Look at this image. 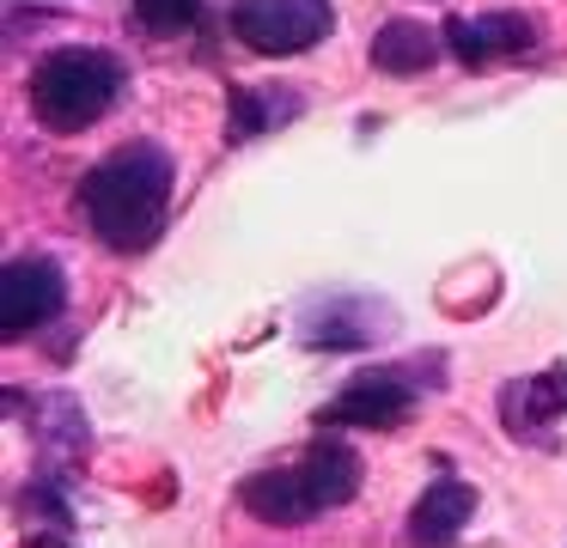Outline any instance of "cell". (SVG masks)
<instances>
[{
  "instance_id": "obj_1",
  "label": "cell",
  "mask_w": 567,
  "mask_h": 548,
  "mask_svg": "<svg viewBox=\"0 0 567 548\" xmlns=\"http://www.w3.org/2000/svg\"><path fill=\"white\" fill-rule=\"evenodd\" d=\"M177 165L159 141H128L80 177V214L111 250H147L172 214Z\"/></svg>"
},
{
  "instance_id": "obj_2",
  "label": "cell",
  "mask_w": 567,
  "mask_h": 548,
  "mask_svg": "<svg viewBox=\"0 0 567 548\" xmlns=\"http://www.w3.org/2000/svg\"><path fill=\"white\" fill-rule=\"evenodd\" d=\"M360 494V451L342 445L336 433H323L318 445H306V457L287 469H257L238 482L250 518L262 524H306L318 511H336Z\"/></svg>"
},
{
  "instance_id": "obj_3",
  "label": "cell",
  "mask_w": 567,
  "mask_h": 548,
  "mask_svg": "<svg viewBox=\"0 0 567 548\" xmlns=\"http://www.w3.org/2000/svg\"><path fill=\"white\" fill-rule=\"evenodd\" d=\"M31 116L55 134H80L92 122H104L123 97V61L111 49H55L31 68L25 80Z\"/></svg>"
},
{
  "instance_id": "obj_4",
  "label": "cell",
  "mask_w": 567,
  "mask_h": 548,
  "mask_svg": "<svg viewBox=\"0 0 567 548\" xmlns=\"http://www.w3.org/2000/svg\"><path fill=\"white\" fill-rule=\"evenodd\" d=\"M336 31L330 0H233V37L257 55H306Z\"/></svg>"
},
{
  "instance_id": "obj_5",
  "label": "cell",
  "mask_w": 567,
  "mask_h": 548,
  "mask_svg": "<svg viewBox=\"0 0 567 548\" xmlns=\"http://www.w3.org/2000/svg\"><path fill=\"white\" fill-rule=\"evenodd\" d=\"M68 304V275L50 262V256H19L0 275V335L25 341L38 335L43 323H55Z\"/></svg>"
},
{
  "instance_id": "obj_6",
  "label": "cell",
  "mask_w": 567,
  "mask_h": 548,
  "mask_svg": "<svg viewBox=\"0 0 567 548\" xmlns=\"http://www.w3.org/2000/svg\"><path fill=\"white\" fill-rule=\"evenodd\" d=\"M409 409H415V384H409V372H396V365H372V372L348 378L342 396L318 414V426L323 433H342V426L384 433V426H403Z\"/></svg>"
},
{
  "instance_id": "obj_7",
  "label": "cell",
  "mask_w": 567,
  "mask_h": 548,
  "mask_svg": "<svg viewBox=\"0 0 567 548\" xmlns=\"http://www.w3.org/2000/svg\"><path fill=\"white\" fill-rule=\"evenodd\" d=\"M445 55H457L464 68H494V61H513L537 49V19L530 12H476V19H445Z\"/></svg>"
},
{
  "instance_id": "obj_8",
  "label": "cell",
  "mask_w": 567,
  "mask_h": 548,
  "mask_svg": "<svg viewBox=\"0 0 567 548\" xmlns=\"http://www.w3.org/2000/svg\"><path fill=\"white\" fill-rule=\"evenodd\" d=\"M391 304L354 299V292H323L299 311V341L306 348H372L379 329H391Z\"/></svg>"
},
{
  "instance_id": "obj_9",
  "label": "cell",
  "mask_w": 567,
  "mask_h": 548,
  "mask_svg": "<svg viewBox=\"0 0 567 548\" xmlns=\"http://www.w3.org/2000/svg\"><path fill=\"white\" fill-rule=\"evenodd\" d=\"M476 511V487L457 482V475H440V482L421 487V499L409 506V542L415 548H452L457 530Z\"/></svg>"
},
{
  "instance_id": "obj_10",
  "label": "cell",
  "mask_w": 567,
  "mask_h": 548,
  "mask_svg": "<svg viewBox=\"0 0 567 548\" xmlns=\"http://www.w3.org/2000/svg\"><path fill=\"white\" fill-rule=\"evenodd\" d=\"M440 55H445V37H440V31H427L421 19H384L379 31H372V68L391 73V80L427 73Z\"/></svg>"
},
{
  "instance_id": "obj_11",
  "label": "cell",
  "mask_w": 567,
  "mask_h": 548,
  "mask_svg": "<svg viewBox=\"0 0 567 548\" xmlns=\"http://www.w3.org/2000/svg\"><path fill=\"white\" fill-rule=\"evenodd\" d=\"M561 409H567V365H549L543 378H525L501 396V421L513 433H543Z\"/></svg>"
},
{
  "instance_id": "obj_12",
  "label": "cell",
  "mask_w": 567,
  "mask_h": 548,
  "mask_svg": "<svg viewBox=\"0 0 567 548\" xmlns=\"http://www.w3.org/2000/svg\"><path fill=\"white\" fill-rule=\"evenodd\" d=\"M293 116H299L293 85H245V92H233V141H257L262 128H281Z\"/></svg>"
},
{
  "instance_id": "obj_13",
  "label": "cell",
  "mask_w": 567,
  "mask_h": 548,
  "mask_svg": "<svg viewBox=\"0 0 567 548\" xmlns=\"http://www.w3.org/2000/svg\"><path fill=\"white\" fill-rule=\"evenodd\" d=\"M135 19L153 37H177L202 19V0H135Z\"/></svg>"
}]
</instances>
